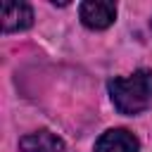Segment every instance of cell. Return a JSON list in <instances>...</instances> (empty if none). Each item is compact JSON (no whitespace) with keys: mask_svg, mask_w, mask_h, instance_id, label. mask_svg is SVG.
<instances>
[{"mask_svg":"<svg viewBox=\"0 0 152 152\" xmlns=\"http://www.w3.org/2000/svg\"><path fill=\"white\" fill-rule=\"evenodd\" d=\"M107 88L119 114L135 116L152 107V69H138L131 76L112 78Z\"/></svg>","mask_w":152,"mask_h":152,"instance_id":"6da1fadb","label":"cell"},{"mask_svg":"<svg viewBox=\"0 0 152 152\" xmlns=\"http://www.w3.org/2000/svg\"><path fill=\"white\" fill-rule=\"evenodd\" d=\"M93 152H140V140L126 128H109L97 138Z\"/></svg>","mask_w":152,"mask_h":152,"instance_id":"3957f363","label":"cell"},{"mask_svg":"<svg viewBox=\"0 0 152 152\" xmlns=\"http://www.w3.org/2000/svg\"><path fill=\"white\" fill-rule=\"evenodd\" d=\"M19 147L24 152H64V140L43 128V131L26 133L19 140Z\"/></svg>","mask_w":152,"mask_h":152,"instance_id":"5b68a950","label":"cell"},{"mask_svg":"<svg viewBox=\"0 0 152 152\" xmlns=\"http://www.w3.org/2000/svg\"><path fill=\"white\" fill-rule=\"evenodd\" d=\"M78 17H81L83 26H88L93 31H102V28L114 24L116 5L114 2H104V0H88V2H81Z\"/></svg>","mask_w":152,"mask_h":152,"instance_id":"7a4b0ae2","label":"cell"},{"mask_svg":"<svg viewBox=\"0 0 152 152\" xmlns=\"http://www.w3.org/2000/svg\"><path fill=\"white\" fill-rule=\"evenodd\" d=\"M33 24V10L28 2H2V33L26 31Z\"/></svg>","mask_w":152,"mask_h":152,"instance_id":"277c9868","label":"cell"}]
</instances>
